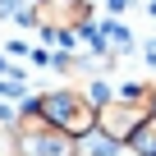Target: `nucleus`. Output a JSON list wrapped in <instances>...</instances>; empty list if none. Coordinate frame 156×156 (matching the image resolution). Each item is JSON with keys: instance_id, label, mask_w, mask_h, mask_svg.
Wrapping results in <instances>:
<instances>
[{"instance_id": "obj_1", "label": "nucleus", "mask_w": 156, "mask_h": 156, "mask_svg": "<svg viewBox=\"0 0 156 156\" xmlns=\"http://www.w3.org/2000/svg\"><path fill=\"white\" fill-rule=\"evenodd\" d=\"M32 110L69 138H87L97 129V101L87 97V87H46L32 97Z\"/></svg>"}, {"instance_id": "obj_2", "label": "nucleus", "mask_w": 156, "mask_h": 156, "mask_svg": "<svg viewBox=\"0 0 156 156\" xmlns=\"http://www.w3.org/2000/svg\"><path fill=\"white\" fill-rule=\"evenodd\" d=\"M23 23H32L46 41L73 46L78 32L92 23V0H32V5L19 14Z\"/></svg>"}, {"instance_id": "obj_3", "label": "nucleus", "mask_w": 156, "mask_h": 156, "mask_svg": "<svg viewBox=\"0 0 156 156\" xmlns=\"http://www.w3.org/2000/svg\"><path fill=\"white\" fill-rule=\"evenodd\" d=\"M5 142H9V156H73V142H78V138L51 129V124L32 110V101H28V106L9 119Z\"/></svg>"}, {"instance_id": "obj_4", "label": "nucleus", "mask_w": 156, "mask_h": 156, "mask_svg": "<svg viewBox=\"0 0 156 156\" xmlns=\"http://www.w3.org/2000/svg\"><path fill=\"white\" fill-rule=\"evenodd\" d=\"M147 119H151V110H147L142 83H133V87H124V92H115V97H106V101L97 106V133L110 138L115 147H129V138H133Z\"/></svg>"}, {"instance_id": "obj_5", "label": "nucleus", "mask_w": 156, "mask_h": 156, "mask_svg": "<svg viewBox=\"0 0 156 156\" xmlns=\"http://www.w3.org/2000/svg\"><path fill=\"white\" fill-rule=\"evenodd\" d=\"M129 151H133V156H156V119H147V124L129 138Z\"/></svg>"}, {"instance_id": "obj_6", "label": "nucleus", "mask_w": 156, "mask_h": 156, "mask_svg": "<svg viewBox=\"0 0 156 156\" xmlns=\"http://www.w3.org/2000/svg\"><path fill=\"white\" fill-rule=\"evenodd\" d=\"M142 97H147V110H151V119H156V78L142 83Z\"/></svg>"}, {"instance_id": "obj_7", "label": "nucleus", "mask_w": 156, "mask_h": 156, "mask_svg": "<svg viewBox=\"0 0 156 156\" xmlns=\"http://www.w3.org/2000/svg\"><path fill=\"white\" fill-rule=\"evenodd\" d=\"M0 78H9V60L5 55H0Z\"/></svg>"}]
</instances>
